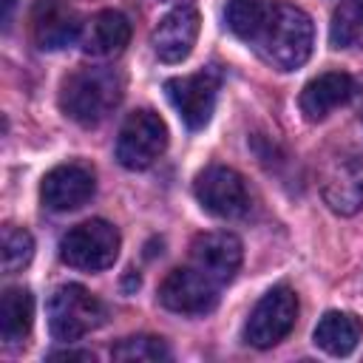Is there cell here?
<instances>
[{
	"instance_id": "6",
	"label": "cell",
	"mask_w": 363,
	"mask_h": 363,
	"mask_svg": "<svg viewBox=\"0 0 363 363\" xmlns=\"http://www.w3.org/2000/svg\"><path fill=\"white\" fill-rule=\"evenodd\" d=\"M295 318H298V295L289 286L278 284L267 295H261V301L252 306L244 323V340L255 349H269L295 329Z\"/></svg>"
},
{
	"instance_id": "17",
	"label": "cell",
	"mask_w": 363,
	"mask_h": 363,
	"mask_svg": "<svg viewBox=\"0 0 363 363\" xmlns=\"http://www.w3.org/2000/svg\"><path fill=\"white\" fill-rule=\"evenodd\" d=\"M360 337H363V320L354 312H337V309L326 312L312 332L315 346L323 349L326 354H335V357L354 352Z\"/></svg>"
},
{
	"instance_id": "14",
	"label": "cell",
	"mask_w": 363,
	"mask_h": 363,
	"mask_svg": "<svg viewBox=\"0 0 363 363\" xmlns=\"http://www.w3.org/2000/svg\"><path fill=\"white\" fill-rule=\"evenodd\" d=\"M199 26H201V17L193 6H176L173 11H167L150 37L156 57L162 62H182L184 57H190L199 37Z\"/></svg>"
},
{
	"instance_id": "18",
	"label": "cell",
	"mask_w": 363,
	"mask_h": 363,
	"mask_svg": "<svg viewBox=\"0 0 363 363\" xmlns=\"http://www.w3.org/2000/svg\"><path fill=\"white\" fill-rule=\"evenodd\" d=\"M34 323V295L26 286H6L0 295V335L3 340L20 343L28 337Z\"/></svg>"
},
{
	"instance_id": "11",
	"label": "cell",
	"mask_w": 363,
	"mask_h": 363,
	"mask_svg": "<svg viewBox=\"0 0 363 363\" xmlns=\"http://www.w3.org/2000/svg\"><path fill=\"white\" fill-rule=\"evenodd\" d=\"M96 190V179L94 170L82 162H62L57 167H51L43 176L40 184V199L48 210L54 213H68L82 207L85 201H91Z\"/></svg>"
},
{
	"instance_id": "10",
	"label": "cell",
	"mask_w": 363,
	"mask_h": 363,
	"mask_svg": "<svg viewBox=\"0 0 363 363\" xmlns=\"http://www.w3.org/2000/svg\"><path fill=\"white\" fill-rule=\"evenodd\" d=\"M320 196L337 216H354L363 207V162L354 153H335L320 167Z\"/></svg>"
},
{
	"instance_id": "4",
	"label": "cell",
	"mask_w": 363,
	"mask_h": 363,
	"mask_svg": "<svg viewBox=\"0 0 363 363\" xmlns=\"http://www.w3.org/2000/svg\"><path fill=\"white\" fill-rule=\"evenodd\" d=\"M119 230L105 218H88L77 227H71L60 241V258L68 267L99 272L113 267L119 255Z\"/></svg>"
},
{
	"instance_id": "15",
	"label": "cell",
	"mask_w": 363,
	"mask_h": 363,
	"mask_svg": "<svg viewBox=\"0 0 363 363\" xmlns=\"http://www.w3.org/2000/svg\"><path fill=\"white\" fill-rule=\"evenodd\" d=\"M128 43H130V23L122 11L105 9V11H96L91 20L82 23L79 45L91 57H99V60L116 57L125 51Z\"/></svg>"
},
{
	"instance_id": "1",
	"label": "cell",
	"mask_w": 363,
	"mask_h": 363,
	"mask_svg": "<svg viewBox=\"0 0 363 363\" xmlns=\"http://www.w3.org/2000/svg\"><path fill=\"white\" fill-rule=\"evenodd\" d=\"M227 28L247 43L267 65L278 71L301 68L315 43L309 14L278 0H230L224 9Z\"/></svg>"
},
{
	"instance_id": "24",
	"label": "cell",
	"mask_w": 363,
	"mask_h": 363,
	"mask_svg": "<svg viewBox=\"0 0 363 363\" xmlns=\"http://www.w3.org/2000/svg\"><path fill=\"white\" fill-rule=\"evenodd\" d=\"M354 94H357V111H360V116H363V88L354 91Z\"/></svg>"
},
{
	"instance_id": "21",
	"label": "cell",
	"mask_w": 363,
	"mask_h": 363,
	"mask_svg": "<svg viewBox=\"0 0 363 363\" xmlns=\"http://www.w3.org/2000/svg\"><path fill=\"white\" fill-rule=\"evenodd\" d=\"M3 272L11 275L17 269H23L31 255H34V238L28 230L17 227V224H6L3 227Z\"/></svg>"
},
{
	"instance_id": "3",
	"label": "cell",
	"mask_w": 363,
	"mask_h": 363,
	"mask_svg": "<svg viewBox=\"0 0 363 363\" xmlns=\"http://www.w3.org/2000/svg\"><path fill=\"white\" fill-rule=\"evenodd\" d=\"M105 306L79 284H62L48 298V329L54 340L71 343L102 326Z\"/></svg>"
},
{
	"instance_id": "16",
	"label": "cell",
	"mask_w": 363,
	"mask_h": 363,
	"mask_svg": "<svg viewBox=\"0 0 363 363\" xmlns=\"http://www.w3.org/2000/svg\"><path fill=\"white\" fill-rule=\"evenodd\" d=\"M354 96V82L349 74L343 71H326V74H318L315 79H309L301 91V113L309 119V122H320L326 119L337 105L349 102Z\"/></svg>"
},
{
	"instance_id": "20",
	"label": "cell",
	"mask_w": 363,
	"mask_h": 363,
	"mask_svg": "<svg viewBox=\"0 0 363 363\" xmlns=\"http://www.w3.org/2000/svg\"><path fill=\"white\" fill-rule=\"evenodd\" d=\"M111 357L122 363H162L170 360V349L156 335H130L111 349Z\"/></svg>"
},
{
	"instance_id": "9",
	"label": "cell",
	"mask_w": 363,
	"mask_h": 363,
	"mask_svg": "<svg viewBox=\"0 0 363 363\" xmlns=\"http://www.w3.org/2000/svg\"><path fill=\"white\" fill-rule=\"evenodd\" d=\"M218 281L199 267H176L159 284V301L179 315H207L218 303Z\"/></svg>"
},
{
	"instance_id": "23",
	"label": "cell",
	"mask_w": 363,
	"mask_h": 363,
	"mask_svg": "<svg viewBox=\"0 0 363 363\" xmlns=\"http://www.w3.org/2000/svg\"><path fill=\"white\" fill-rule=\"evenodd\" d=\"M11 11H14V0H3V26H9Z\"/></svg>"
},
{
	"instance_id": "19",
	"label": "cell",
	"mask_w": 363,
	"mask_h": 363,
	"mask_svg": "<svg viewBox=\"0 0 363 363\" xmlns=\"http://www.w3.org/2000/svg\"><path fill=\"white\" fill-rule=\"evenodd\" d=\"M335 48H363V0H343L329 26Z\"/></svg>"
},
{
	"instance_id": "22",
	"label": "cell",
	"mask_w": 363,
	"mask_h": 363,
	"mask_svg": "<svg viewBox=\"0 0 363 363\" xmlns=\"http://www.w3.org/2000/svg\"><path fill=\"white\" fill-rule=\"evenodd\" d=\"M48 360H94L91 352H74V349H65V352H54L48 354Z\"/></svg>"
},
{
	"instance_id": "13",
	"label": "cell",
	"mask_w": 363,
	"mask_h": 363,
	"mask_svg": "<svg viewBox=\"0 0 363 363\" xmlns=\"http://www.w3.org/2000/svg\"><path fill=\"white\" fill-rule=\"evenodd\" d=\"M82 23L65 0H37L31 9V40L43 51H57L79 40Z\"/></svg>"
},
{
	"instance_id": "8",
	"label": "cell",
	"mask_w": 363,
	"mask_h": 363,
	"mask_svg": "<svg viewBox=\"0 0 363 363\" xmlns=\"http://www.w3.org/2000/svg\"><path fill=\"white\" fill-rule=\"evenodd\" d=\"M199 204L218 218H241L250 210V190L238 170L227 164H210L196 176Z\"/></svg>"
},
{
	"instance_id": "7",
	"label": "cell",
	"mask_w": 363,
	"mask_h": 363,
	"mask_svg": "<svg viewBox=\"0 0 363 363\" xmlns=\"http://www.w3.org/2000/svg\"><path fill=\"white\" fill-rule=\"evenodd\" d=\"M218 85H221L218 71L204 68V71H196L187 77H170L164 82V94L173 102V108L179 111L182 122L190 130H201L216 111Z\"/></svg>"
},
{
	"instance_id": "5",
	"label": "cell",
	"mask_w": 363,
	"mask_h": 363,
	"mask_svg": "<svg viewBox=\"0 0 363 363\" xmlns=\"http://www.w3.org/2000/svg\"><path fill=\"white\" fill-rule=\"evenodd\" d=\"M167 147V125L150 108H139L125 116L116 136V162L128 170L150 167Z\"/></svg>"
},
{
	"instance_id": "2",
	"label": "cell",
	"mask_w": 363,
	"mask_h": 363,
	"mask_svg": "<svg viewBox=\"0 0 363 363\" xmlns=\"http://www.w3.org/2000/svg\"><path fill=\"white\" fill-rule=\"evenodd\" d=\"M125 79L116 68L108 65H85L65 77L60 88V108L68 119L82 128H94L113 113L122 102Z\"/></svg>"
},
{
	"instance_id": "12",
	"label": "cell",
	"mask_w": 363,
	"mask_h": 363,
	"mask_svg": "<svg viewBox=\"0 0 363 363\" xmlns=\"http://www.w3.org/2000/svg\"><path fill=\"white\" fill-rule=\"evenodd\" d=\"M241 258H244V247H241L238 235H233L227 230L199 233L190 244L193 267H199L201 272H207L218 284H227V281L235 278V272L241 267Z\"/></svg>"
}]
</instances>
